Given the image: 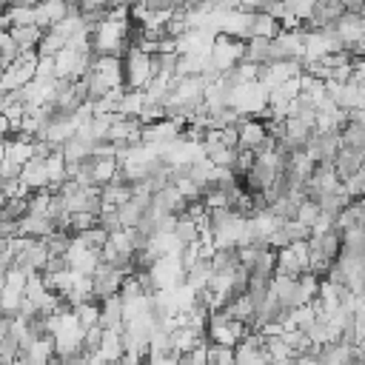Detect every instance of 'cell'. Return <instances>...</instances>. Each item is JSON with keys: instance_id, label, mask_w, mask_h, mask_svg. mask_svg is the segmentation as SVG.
Wrapping results in <instances>:
<instances>
[{"instance_id": "obj_1", "label": "cell", "mask_w": 365, "mask_h": 365, "mask_svg": "<svg viewBox=\"0 0 365 365\" xmlns=\"http://www.w3.org/2000/svg\"><path fill=\"white\" fill-rule=\"evenodd\" d=\"M248 334H251V328L245 322H240V319H231L225 311L211 314L208 328H205L208 345H220V348H237Z\"/></svg>"}, {"instance_id": "obj_23", "label": "cell", "mask_w": 365, "mask_h": 365, "mask_svg": "<svg viewBox=\"0 0 365 365\" xmlns=\"http://www.w3.org/2000/svg\"><path fill=\"white\" fill-rule=\"evenodd\" d=\"M208 365H237V348L208 345Z\"/></svg>"}, {"instance_id": "obj_10", "label": "cell", "mask_w": 365, "mask_h": 365, "mask_svg": "<svg viewBox=\"0 0 365 365\" xmlns=\"http://www.w3.org/2000/svg\"><path fill=\"white\" fill-rule=\"evenodd\" d=\"M91 177H94V185H108L120 177V160L117 157H94L91 160Z\"/></svg>"}, {"instance_id": "obj_26", "label": "cell", "mask_w": 365, "mask_h": 365, "mask_svg": "<svg viewBox=\"0 0 365 365\" xmlns=\"http://www.w3.org/2000/svg\"><path fill=\"white\" fill-rule=\"evenodd\" d=\"M359 17H362V20H365V3H362V11H359Z\"/></svg>"}, {"instance_id": "obj_4", "label": "cell", "mask_w": 365, "mask_h": 365, "mask_svg": "<svg viewBox=\"0 0 365 365\" xmlns=\"http://www.w3.org/2000/svg\"><path fill=\"white\" fill-rule=\"evenodd\" d=\"M131 274H125V271H120V268H114V265H100L97 271H94V297L103 302V299H111V297H120V291H123V285H125V279H128Z\"/></svg>"}, {"instance_id": "obj_13", "label": "cell", "mask_w": 365, "mask_h": 365, "mask_svg": "<svg viewBox=\"0 0 365 365\" xmlns=\"http://www.w3.org/2000/svg\"><path fill=\"white\" fill-rule=\"evenodd\" d=\"M271 43H274V40L248 37V40H245V63H254V66H271V63H274V57H271Z\"/></svg>"}, {"instance_id": "obj_11", "label": "cell", "mask_w": 365, "mask_h": 365, "mask_svg": "<svg viewBox=\"0 0 365 365\" xmlns=\"http://www.w3.org/2000/svg\"><path fill=\"white\" fill-rule=\"evenodd\" d=\"M20 180H23V182H26L31 191H46V188H51V180H48V168H46V160H31V163L23 168Z\"/></svg>"}, {"instance_id": "obj_28", "label": "cell", "mask_w": 365, "mask_h": 365, "mask_svg": "<svg viewBox=\"0 0 365 365\" xmlns=\"http://www.w3.org/2000/svg\"><path fill=\"white\" fill-rule=\"evenodd\" d=\"M362 365H365V362H362Z\"/></svg>"}, {"instance_id": "obj_2", "label": "cell", "mask_w": 365, "mask_h": 365, "mask_svg": "<svg viewBox=\"0 0 365 365\" xmlns=\"http://www.w3.org/2000/svg\"><path fill=\"white\" fill-rule=\"evenodd\" d=\"M123 68H125V88L128 91H145L154 80V63L151 54L140 51V48H128V54L123 57Z\"/></svg>"}, {"instance_id": "obj_14", "label": "cell", "mask_w": 365, "mask_h": 365, "mask_svg": "<svg viewBox=\"0 0 365 365\" xmlns=\"http://www.w3.org/2000/svg\"><path fill=\"white\" fill-rule=\"evenodd\" d=\"M279 34H282L279 20H274V17H271V14H265V11H257V14H254V23H251V37L277 40Z\"/></svg>"}, {"instance_id": "obj_16", "label": "cell", "mask_w": 365, "mask_h": 365, "mask_svg": "<svg viewBox=\"0 0 365 365\" xmlns=\"http://www.w3.org/2000/svg\"><path fill=\"white\" fill-rule=\"evenodd\" d=\"M145 103H148L145 91H125V97H123V103H120L117 114H120L123 120H137V117L143 114Z\"/></svg>"}, {"instance_id": "obj_15", "label": "cell", "mask_w": 365, "mask_h": 365, "mask_svg": "<svg viewBox=\"0 0 365 365\" xmlns=\"http://www.w3.org/2000/svg\"><path fill=\"white\" fill-rule=\"evenodd\" d=\"M339 143L342 148H351V151H365V125L356 123V120H348L345 128L339 131Z\"/></svg>"}, {"instance_id": "obj_27", "label": "cell", "mask_w": 365, "mask_h": 365, "mask_svg": "<svg viewBox=\"0 0 365 365\" xmlns=\"http://www.w3.org/2000/svg\"><path fill=\"white\" fill-rule=\"evenodd\" d=\"M48 365H63V359H54V362H48Z\"/></svg>"}, {"instance_id": "obj_12", "label": "cell", "mask_w": 365, "mask_h": 365, "mask_svg": "<svg viewBox=\"0 0 365 365\" xmlns=\"http://www.w3.org/2000/svg\"><path fill=\"white\" fill-rule=\"evenodd\" d=\"M356 228H365V200H354V202L336 217V231H339V234L356 231Z\"/></svg>"}, {"instance_id": "obj_19", "label": "cell", "mask_w": 365, "mask_h": 365, "mask_svg": "<svg viewBox=\"0 0 365 365\" xmlns=\"http://www.w3.org/2000/svg\"><path fill=\"white\" fill-rule=\"evenodd\" d=\"M17 57H20L17 40L11 37V31H0V66H3V71L11 68V63H14Z\"/></svg>"}, {"instance_id": "obj_24", "label": "cell", "mask_w": 365, "mask_h": 365, "mask_svg": "<svg viewBox=\"0 0 365 365\" xmlns=\"http://www.w3.org/2000/svg\"><path fill=\"white\" fill-rule=\"evenodd\" d=\"M177 362H180L177 354H163V356H148L145 359V365H177Z\"/></svg>"}, {"instance_id": "obj_8", "label": "cell", "mask_w": 365, "mask_h": 365, "mask_svg": "<svg viewBox=\"0 0 365 365\" xmlns=\"http://www.w3.org/2000/svg\"><path fill=\"white\" fill-rule=\"evenodd\" d=\"M34 365H48V362H54L57 359V342H54V336L51 334H43V336H37L26 351H23Z\"/></svg>"}, {"instance_id": "obj_7", "label": "cell", "mask_w": 365, "mask_h": 365, "mask_svg": "<svg viewBox=\"0 0 365 365\" xmlns=\"http://www.w3.org/2000/svg\"><path fill=\"white\" fill-rule=\"evenodd\" d=\"M268 140V131H265V123L257 120V117H242L240 123V148L242 151H259Z\"/></svg>"}, {"instance_id": "obj_17", "label": "cell", "mask_w": 365, "mask_h": 365, "mask_svg": "<svg viewBox=\"0 0 365 365\" xmlns=\"http://www.w3.org/2000/svg\"><path fill=\"white\" fill-rule=\"evenodd\" d=\"M237 365H271V359H268L265 348H257L248 339H242L237 345Z\"/></svg>"}, {"instance_id": "obj_22", "label": "cell", "mask_w": 365, "mask_h": 365, "mask_svg": "<svg viewBox=\"0 0 365 365\" xmlns=\"http://www.w3.org/2000/svg\"><path fill=\"white\" fill-rule=\"evenodd\" d=\"M319 217H322V208H319L317 200H305V202L299 205V211H297V220H299L302 225H308V228H314Z\"/></svg>"}, {"instance_id": "obj_6", "label": "cell", "mask_w": 365, "mask_h": 365, "mask_svg": "<svg viewBox=\"0 0 365 365\" xmlns=\"http://www.w3.org/2000/svg\"><path fill=\"white\" fill-rule=\"evenodd\" d=\"M334 31H336V37L342 40V46H345L348 51H354L356 46L365 43V20H362L359 14L345 11V17L334 26Z\"/></svg>"}, {"instance_id": "obj_20", "label": "cell", "mask_w": 365, "mask_h": 365, "mask_svg": "<svg viewBox=\"0 0 365 365\" xmlns=\"http://www.w3.org/2000/svg\"><path fill=\"white\" fill-rule=\"evenodd\" d=\"M29 217V200L17 197V200H6L3 202V222H20Z\"/></svg>"}, {"instance_id": "obj_9", "label": "cell", "mask_w": 365, "mask_h": 365, "mask_svg": "<svg viewBox=\"0 0 365 365\" xmlns=\"http://www.w3.org/2000/svg\"><path fill=\"white\" fill-rule=\"evenodd\" d=\"M362 163H365V151H351V148H339L336 160H334V168L339 174V180H351L354 174L362 171Z\"/></svg>"}, {"instance_id": "obj_21", "label": "cell", "mask_w": 365, "mask_h": 365, "mask_svg": "<svg viewBox=\"0 0 365 365\" xmlns=\"http://www.w3.org/2000/svg\"><path fill=\"white\" fill-rule=\"evenodd\" d=\"M257 168V151H242L240 148V154H237V163H234V174H237V180H245L251 171Z\"/></svg>"}, {"instance_id": "obj_5", "label": "cell", "mask_w": 365, "mask_h": 365, "mask_svg": "<svg viewBox=\"0 0 365 365\" xmlns=\"http://www.w3.org/2000/svg\"><path fill=\"white\" fill-rule=\"evenodd\" d=\"M91 74H94L108 91L125 86V68H123V60H120V57H94Z\"/></svg>"}, {"instance_id": "obj_3", "label": "cell", "mask_w": 365, "mask_h": 365, "mask_svg": "<svg viewBox=\"0 0 365 365\" xmlns=\"http://www.w3.org/2000/svg\"><path fill=\"white\" fill-rule=\"evenodd\" d=\"M211 60L220 74H231L240 63H245V40L231 37V34H217L211 46Z\"/></svg>"}, {"instance_id": "obj_25", "label": "cell", "mask_w": 365, "mask_h": 365, "mask_svg": "<svg viewBox=\"0 0 365 365\" xmlns=\"http://www.w3.org/2000/svg\"><path fill=\"white\" fill-rule=\"evenodd\" d=\"M14 365H34V362H31V359H29V356H26V354H20V356H17V362H14Z\"/></svg>"}, {"instance_id": "obj_18", "label": "cell", "mask_w": 365, "mask_h": 365, "mask_svg": "<svg viewBox=\"0 0 365 365\" xmlns=\"http://www.w3.org/2000/svg\"><path fill=\"white\" fill-rule=\"evenodd\" d=\"M174 237L180 240V245L185 248V245H194V242H200V225L194 222V220H188L185 214L177 220V228H174Z\"/></svg>"}]
</instances>
